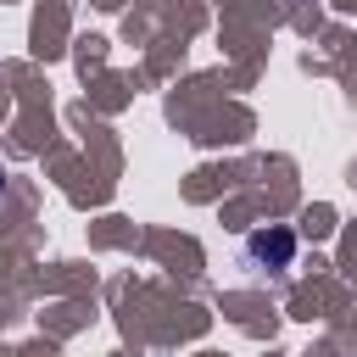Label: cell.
<instances>
[{
  "label": "cell",
  "mask_w": 357,
  "mask_h": 357,
  "mask_svg": "<svg viewBox=\"0 0 357 357\" xmlns=\"http://www.w3.org/2000/svg\"><path fill=\"white\" fill-rule=\"evenodd\" d=\"M240 257H245V268H262V273H284V268L296 262V229H284V223L251 229V234H245V245H240Z\"/></svg>",
  "instance_id": "1"
},
{
  "label": "cell",
  "mask_w": 357,
  "mask_h": 357,
  "mask_svg": "<svg viewBox=\"0 0 357 357\" xmlns=\"http://www.w3.org/2000/svg\"><path fill=\"white\" fill-rule=\"evenodd\" d=\"M0 195H6V167H0Z\"/></svg>",
  "instance_id": "2"
}]
</instances>
